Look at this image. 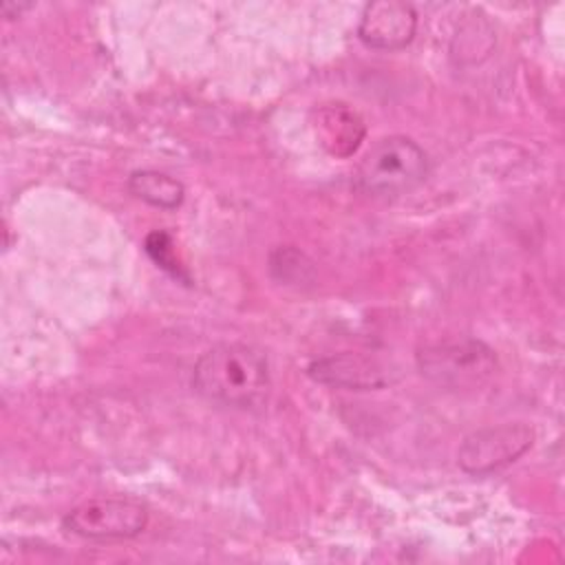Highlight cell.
<instances>
[{
	"label": "cell",
	"instance_id": "1",
	"mask_svg": "<svg viewBox=\"0 0 565 565\" xmlns=\"http://www.w3.org/2000/svg\"><path fill=\"white\" fill-rule=\"evenodd\" d=\"M192 388L221 406L254 408L267 399L271 388L267 358L252 344H216L196 360Z\"/></svg>",
	"mask_w": 565,
	"mask_h": 565
},
{
	"label": "cell",
	"instance_id": "2",
	"mask_svg": "<svg viewBox=\"0 0 565 565\" xmlns=\"http://www.w3.org/2000/svg\"><path fill=\"white\" fill-rule=\"evenodd\" d=\"M430 170L426 150L406 135L377 139L360 159L355 188L369 196L395 199L419 188Z\"/></svg>",
	"mask_w": 565,
	"mask_h": 565
},
{
	"label": "cell",
	"instance_id": "3",
	"mask_svg": "<svg viewBox=\"0 0 565 565\" xmlns=\"http://www.w3.org/2000/svg\"><path fill=\"white\" fill-rule=\"evenodd\" d=\"M415 362L426 380L448 391H477L499 366L494 351L477 338L430 342L417 351Z\"/></svg>",
	"mask_w": 565,
	"mask_h": 565
},
{
	"label": "cell",
	"instance_id": "4",
	"mask_svg": "<svg viewBox=\"0 0 565 565\" xmlns=\"http://www.w3.org/2000/svg\"><path fill=\"white\" fill-rule=\"evenodd\" d=\"M64 530L90 541L135 539L148 525V508L132 497H95L64 516Z\"/></svg>",
	"mask_w": 565,
	"mask_h": 565
},
{
	"label": "cell",
	"instance_id": "5",
	"mask_svg": "<svg viewBox=\"0 0 565 565\" xmlns=\"http://www.w3.org/2000/svg\"><path fill=\"white\" fill-rule=\"evenodd\" d=\"M534 444V430L527 424L486 426L463 437L457 450V463L463 472L486 477L503 470L525 455Z\"/></svg>",
	"mask_w": 565,
	"mask_h": 565
},
{
	"label": "cell",
	"instance_id": "6",
	"mask_svg": "<svg viewBox=\"0 0 565 565\" xmlns=\"http://www.w3.org/2000/svg\"><path fill=\"white\" fill-rule=\"evenodd\" d=\"M417 31V13L413 4L399 0H377L364 7L358 35L360 40L380 51H397L411 44Z\"/></svg>",
	"mask_w": 565,
	"mask_h": 565
},
{
	"label": "cell",
	"instance_id": "7",
	"mask_svg": "<svg viewBox=\"0 0 565 565\" xmlns=\"http://www.w3.org/2000/svg\"><path fill=\"white\" fill-rule=\"evenodd\" d=\"M309 375L327 386L349 391H371L391 384L393 371L377 358L362 353H333L309 364Z\"/></svg>",
	"mask_w": 565,
	"mask_h": 565
},
{
	"label": "cell",
	"instance_id": "8",
	"mask_svg": "<svg viewBox=\"0 0 565 565\" xmlns=\"http://www.w3.org/2000/svg\"><path fill=\"white\" fill-rule=\"evenodd\" d=\"M316 130L320 135V143L333 157H349L358 150L364 139V121L362 117L349 108L347 104H327L318 108Z\"/></svg>",
	"mask_w": 565,
	"mask_h": 565
},
{
	"label": "cell",
	"instance_id": "9",
	"mask_svg": "<svg viewBox=\"0 0 565 565\" xmlns=\"http://www.w3.org/2000/svg\"><path fill=\"white\" fill-rule=\"evenodd\" d=\"M128 192L159 210H177L183 203L185 188L179 179L161 172V170H135L126 181Z\"/></svg>",
	"mask_w": 565,
	"mask_h": 565
},
{
	"label": "cell",
	"instance_id": "10",
	"mask_svg": "<svg viewBox=\"0 0 565 565\" xmlns=\"http://www.w3.org/2000/svg\"><path fill=\"white\" fill-rule=\"evenodd\" d=\"M146 252L148 256L166 271H170L172 276L177 278H183L181 274V265L177 263L174 258V252H172V238L168 232H152L146 236Z\"/></svg>",
	"mask_w": 565,
	"mask_h": 565
}]
</instances>
